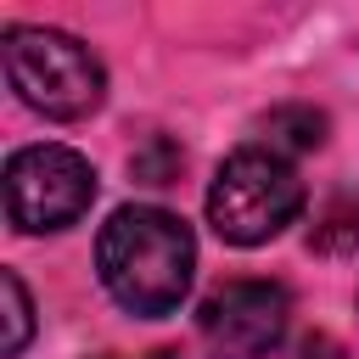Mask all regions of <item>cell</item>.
Returning <instances> with one entry per match:
<instances>
[{
	"mask_svg": "<svg viewBox=\"0 0 359 359\" xmlns=\"http://www.w3.org/2000/svg\"><path fill=\"white\" fill-rule=\"evenodd\" d=\"M292 297L275 280H224L219 292L202 297L196 331L219 359H264L286 337Z\"/></svg>",
	"mask_w": 359,
	"mask_h": 359,
	"instance_id": "5",
	"label": "cell"
},
{
	"mask_svg": "<svg viewBox=\"0 0 359 359\" xmlns=\"http://www.w3.org/2000/svg\"><path fill=\"white\" fill-rule=\"evenodd\" d=\"M264 135H269V151H314L325 140V112L314 107H275L264 118Z\"/></svg>",
	"mask_w": 359,
	"mask_h": 359,
	"instance_id": "6",
	"label": "cell"
},
{
	"mask_svg": "<svg viewBox=\"0 0 359 359\" xmlns=\"http://www.w3.org/2000/svg\"><path fill=\"white\" fill-rule=\"evenodd\" d=\"M297 213H303L297 168L275 151H258V146L224 157L208 185V219L230 247H258V241L280 236Z\"/></svg>",
	"mask_w": 359,
	"mask_h": 359,
	"instance_id": "3",
	"label": "cell"
},
{
	"mask_svg": "<svg viewBox=\"0 0 359 359\" xmlns=\"http://www.w3.org/2000/svg\"><path fill=\"white\" fill-rule=\"evenodd\" d=\"M6 79L22 95V107L73 123L90 118L107 95V73L90 56V45H79L62 28H11L6 34Z\"/></svg>",
	"mask_w": 359,
	"mask_h": 359,
	"instance_id": "2",
	"label": "cell"
},
{
	"mask_svg": "<svg viewBox=\"0 0 359 359\" xmlns=\"http://www.w3.org/2000/svg\"><path fill=\"white\" fill-rule=\"evenodd\" d=\"M292 359H342V348H337L331 337H309V342H303Z\"/></svg>",
	"mask_w": 359,
	"mask_h": 359,
	"instance_id": "9",
	"label": "cell"
},
{
	"mask_svg": "<svg viewBox=\"0 0 359 359\" xmlns=\"http://www.w3.org/2000/svg\"><path fill=\"white\" fill-rule=\"evenodd\" d=\"M95 269L101 286L146 320H163L185 303L191 292V269H196V241L185 230V219L163 213V208H118L101 224L95 241Z\"/></svg>",
	"mask_w": 359,
	"mask_h": 359,
	"instance_id": "1",
	"label": "cell"
},
{
	"mask_svg": "<svg viewBox=\"0 0 359 359\" xmlns=\"http://www.w3.org/2000/svg\"><path fill=\"white\" fill-rule=\"evenodd\" d=\"M314 247H325V252H359V196L331 202V213L314 230Z\"/></svg>",
	"mask_w": 359,
	"mask_h": 359,
	"instance_id": "8",
	"label": "cell"
},
{
	"mask_svg": "<svg viewBox=\"0 0 359 359\" xmlns=\"http://www.w3.org/2000/svg\"><path fill=\"white\" fill-rule=\"evenodd\" d=\"M95 202V168L73 146H22L6 163V219L22 236L67 230Z\"/></svg>",
	"mask_w": 359,
	"mask_h": 359,
	"instance_id": "4",
	"label": "cell"
},
{
	"mask_svg": "<svg viewBox=\"0 0 359 359\" xmlns=\"http://www.w3.org/2000/svg\"><path fill=\"white\" fill-rule=\"evenodd\" d=\"M0 297H6V337H0V353L17 359V353L28 348V337H34V303H28V286H22L17 269L0 275Z\"/></svg>",
	"mask_w": 359,
	"mask_h": 359,
	"instance_id": "7",
	"label": "cell"
}]
</instances>
